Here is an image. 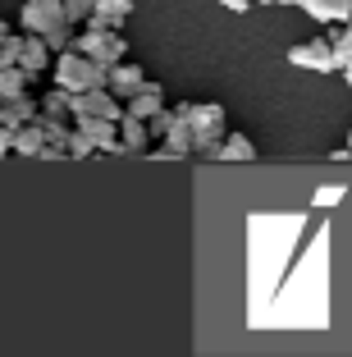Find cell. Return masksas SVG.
<instances>
[{"label": "cell", "mask_w": 352, "mask_h": 357, "mask_svg": "<svg viewBox=\"0 0 352 357\" xmlns=\"http://www.w3.org/2000/svg\"><path fill=\"white\" fill-rule=\"evenodd\" d=\"M174 110H178L183 119H192V128H197V151L215 156L220 142H224V133H229V115H224V105H220V101H201V105L183 101V105H174Z\"/></svg>", "instance_id": "6da1fadb"}, {"label": "cell", "mask_w": 352, "mask_h": 357, "mask_svg": "<svg viewBox=\"0 0 352 357\" xmlns=\"http://www.w3.org/2000/svg\"><path fill=\"white\" fill-rule=\"evenodd\" d=\"M73 46H78L83 55H92L96 64H105V69H114V64L128 55L124 28H92V23H83V28H78V37H73Z\"/></svg>", "instance_id": "7a4b0ae2"}, {"label": "cell", "mask_w": 352, "mask_h": 357, "mask_svg": "<svg viewBox=\"0 0 352 357\" xmlns=\"http://www.w3.org/2000/svg\"><path fill=\"white\" fill-rule=\"evenodd\" d=\"M289 64L293 69H316V74H334L339 55H334V37H311V42L289 46Z\"/></svg>", "instance_id": "3957f363"}, {"label": "cell", "mask_w": 352, "mask_h": 357, "mask_svg": "<svg viewBox=\"0 0 352 357\" xmlns=\"http://www.w3.org/2000/svg\"><path fill=\"white\" fill-rule=\"evenodd\" d=\"M23 32H55L60 23H69V14H64V0H23V14H19Z\"/></svg>", "instance_id": "277c9868"}, {"label": "cell", "mask_w": 352, "mask_h": 357, "mask_svg": "<svg viewBox=\"0 0 352 357\" xmlns=\"http://www.w3.org/2000/svg\"><path fill=\"white\" fill-rule=\"evenodd\" d=\"M73 124L92 137L96 151H124V142H119V119H110V115H78Z\"/></svg>", "instance_id": "5b68a950"}, {"label": "cell", "mask_w": 352, "mask_h": 357, "mask_svg": "<svg viewBox=\"0 0 352 357\" xmlns=\"http://www.w3.org/2000/svg\"><path fill=\"white\" fill-rule=\"evenodd\" d=\"M19 64L28 69L32 78H42L46 69H55V51H51V42H46L42 32H28V42H23V55H19Z\"/></svg>", "instance_id": "8992f818"}, {"label": "cell", "mask_w": 352, "mask_h": 357, "mask_svg": "<svg viewBox=\"0 0 352 357\" xmlns=\"http://www.w3.org/2000/svg\"><path fill=\"white\" fill-rule=\"evenodd\" d=\"M119 142H124V156H142V151H151L155 133H151V124H146V119L124 115V119H119Z\"/></svg>", "instance_id": "52a82bcc"}, {"label": "cell", "mask_w": 352, "mask_h": 357, "mask_svg": "<svg viewBox=\"0 0 352 357\" xmlns=\"http://www.w3.org/2000/svg\"><path fill=\"white\" fill-rule=\"evenodd\" d=\"M142 87H146L142 64H133V60H119V64L110 69V92H114V96H124V101H128V96H137Z\"/></svg>", "instance_id": "ba28073f"}, {"label": "cell", "mask_w": 352, "mask_h": 357, "mask_svg": "<svg viewBox=\"0 0 352 357\" xmlns=\"http://www.w3.org/2000/svg\"><path fill=\"white\" fill-rule=\"evenodd\" d=\"M37 115H42V101H32L28 92H23V96H10V101L0 105V124H10V128L32 124Z\"/></svg>", "instance_id": "9c48e42d"}, {"label": "cell", "mask_w": 352, "mask_h": 357, "mask_svg": "<svg viewBox=\"0 0 352 357\" xmlns=\"http://www.w3.org/2000/svg\"><path fill=\"white\" fill-rule=\"evenodd\" d=\"M298 5L316 23H348L352 19V0H298Z\"/></svg>", "instance_id": "30bf717a"}, {"label": "cell", "mask_w": 352, "mask_h": 357, "mask_svg": "<svg viewBox=\"0 0 352 357\" xmlns=\"http://www.w3.org/2000/svg\"><path fill=\"white\" fill-rule=\"evenodd\" d=\"M165 110V92H160V83H151L146 78V87L137 96H128V115H137V119H151V115H160Z\"/></svg>", "instance_id": "8fae6325"}, {"label": "cell", "mask_w": 352, "mask_h": 357, "mask_svg": "<svg viewBox=\"0 0 352 357\" xmlns=\"http://www.w3.org/2000/svg\"><path fill=\"white\" fill-rule=\"evenodd\" d=\"M128 14H133V0H96V14L87 23L92 28H124Z\"/></svg>", "instance_id": "7c38bea8"}, {"label": "cell", "mask_w": 352, "mask_h": 357, "mask_svg": "<svg viewBox=\"0 0 352 357\" xmlns=\"http://www.w3.org/2000/svg\"><path fill=\"white\" fill-rule=\"evenodd\" d=\"M14 151H19V156H42V151H46V119H42V115L32 119V124L19 128V142H14Z\"/></svg>", "instance_id": "4fadbf2b"}, {"label": "cell", "mask_w": 352, "mask_h": 357, "mask_svg": "<svg viewBox=\"0 0 352 357\" xmlns=\"http://www.w3.org/2000/svg\"><path fill=\"white\" fill-rule=\"evenodd\" d=\"M215 160H257V147H252V137H247V133L229 128L224 142H220V151H215Z\"/></svg>", "instance_id": "5bb4252c"}, {"label": "cell", "mask_w": 352, "mask_h": 357, "mask_svg": "<svg viewBox=\"0 0 352 357\" xmlns=\"http://www.w3.org/2000/svg\"><path fill=\"white\" fill-rule=\"evenodd\" d=\"M28 69L23 64H0V101H10V96H23V87H28Z\"/></svg>", "instance_id": "9a60e30c"}, {"label": "cell", "mask_w": 352, "mask_h": 357, "mask_svg": "<svg viewBox=\"0 0 352 357\" xmlns=\"http://www.w3.org/2000/svg\"><path fill=\"white\" fill-rule=\"evenodd\" d=\"M42 110H46L51 119H69V115H73V92H64V87L51 83V92L42 96Z\"/></svg>", "instance_id": "2e32d148"}, {"label": "cell", "mask_w": 352, "mask_h": 357, "mask_svg": "<svg viewBox=\"0 0 352 357\" xmlns=\"http://www.w3.org/2000/svg\"><path fill=\"white\" fill-rule=\"evenodd\" d=\"M23 42H28V37L10 32V23H0V64H19V55H23Z\"/></svg>", "instance_id": "e0dca14e"}, {"label": "cell", "mask_w": 352, "mask_h": 357, "mask_svg": "<svg viewBox=\"0 0 352 357\" xmlns=\"http://www.w3.org/2000/svg\"><path fill=\"white\" fill-rule=\"evenodd\" d=\"M64 14H69V23H78V28H83V23L96 14V0H64Z\"/></svg>", "instance_id": "ac0fdd59"}, {"label": "cell", "mask_w": 352, "mask_h": 357, "mask_svg": "<svg viewBox=\"0 0 352 357\" xmlns=\"http://www.w3.org/2000/svg\"><path fill=\"white\" fill-rule=\"evenodd\" d=\"M311 202H316V206H334V202H343V183H325V188H316Z\"/></svg>", "instance_id": "d6986e66"}, {"label": "cell", "mask_w": 352, "mask_h": 357, "mask_svg": "<svg viewBox=\"0 0 352 357\" xmlns=\"http://www.w3.org/2000/svg\"><path fill=\"white\" fill-rule=\"evenodd\" d=\"M220 5H224V10H234V14H247L252 10V0H220Z\"/></svg>", "instance_id": "ffe728a7"}, {"label": "cell", "mask_w": 352, "mask_h": 357, "mask_svg": "<svg viewBox=\"0 0 352 357\" xmlns=\"http://www.w3.org/2000/svg\"><path fill=\"white\" fill-rule=\"evenodd\" d=\"M339 74H343V83H348V87H352V60H348V64H343Z\"/></svg>", "instance_id": "44dd1931"}, {"label": "cell", "mask_w": 352, "mask_h": 357, "mask_svg": "<svg viewBox=\"0 0 352 357\" xmlns=\"http://www.w3.org/2000/svg\"><path fill=\"white\" fill-rule=\"evenodd\" d=\"M266 5H298V0H266Z\"/></svg>", "instance_id": "7402d4cb"}, {"label": "cell", "mask_w": 352, "mask_h": 357, "mask_svg": "<svg viewBox=\"0 0 352 357\" xmlns=\"http://www.w3.org/2000/svg\"><path fill=\"white\" fill-rule=\"evenodd\" d=\"M348 147H352V133H348Z\"/></svg>", "instance_id": "603a6c76"}, {"label": "cell", "mask_w": 352, "mask_h": 357, "mask_svg": "<svg viewBox=\"0 0 352 357\" xmlns=\"http://www.w3.org/2000/svg\"><path fill=\"white\" fill-rule=\"evenodd\" d=\"M348 32H352V19H348Z\"/></svg>", "instance_id": "cb8c5ba5"}]
</instances>
